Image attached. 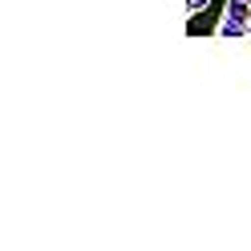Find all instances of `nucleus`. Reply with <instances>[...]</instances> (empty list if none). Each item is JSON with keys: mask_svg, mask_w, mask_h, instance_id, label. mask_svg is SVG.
I'll return each mask as SVG.
<instances>
[{"mask_svg": "<svg viewBox=\"0 0 251 251\" xmlns=\"http://www.w3.org/2000/svg\"><path fill=\"white\" fill-rule=\"evenodd\" d=\"M247 25H251V0H227L223 21L215 25V33L219 37H247Z\"/></svg>", "mask_w": 251, "mask_h": 251, "instance_id": "obj_1", "label": "nucleus"}, {"mask_svg": "<svg viewBox=\"0 0 251 251\" xmlns=\"http://www.w3.org/2000/svg\"><path fill=\"white\" fill-rule=\"evenodd\" d=\"M207 4H211V0H186V12H191V17H195V12H202Z\"/></svg>", "mask_w": 251, "mask_h": 251, "instance_id": "obj_2", "label": "nucleus"}, {"mask_svg": "<svg viewBox=\"0 0 251 251\" xmlns=\"http://www.w3.org/2000/svg\"><path fill=\"white\" fill-rule=\"evenodd\" d=\"M247 37H251V25H247Z\"/></svg>", "mask_w": 251, "mask_h": 251, "instance_id": "obj_3", "label": "nucleus"}]
</instances>
